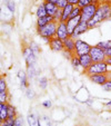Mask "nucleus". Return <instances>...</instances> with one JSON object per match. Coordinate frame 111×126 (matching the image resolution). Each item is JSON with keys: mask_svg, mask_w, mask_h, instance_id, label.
I'll use <instances>...</instances> for the list:
<instances>
[{"mask_svg": "<svg viewBox=\"0 0 111 126\" xmlns=\"http://www.w3.org/2000/svg\"><path fill=\"white\" fill-rule=\"evenodd\" d=\"M77 126H80V125H77Z\"/></svg>", "mask_w": 111, "mask_h": 126, "instance_id": "obj_47", "label": "nucleus"}, {"mask_svg": "<svg viewBox=\"0 0 111 126\" xmlns=\"http://www.w3.org/2000/svg\"><path fill=\"white\" fill-rule=\"evenodd\" d=\"M54 21V18L51 16H46V17H41V18H37V21H36V29L42 28V27L47 26L48 24Z\"/></svg>", "mask_w": 111, "mask_h": 126, "instance_id": "obj_14", "label": "nucleus"}, {"mask_svg": "<svg viewBox=\"0 0 111 126\" xmlns=\"http://www.w3.org/2000/svg\"><path fill=\"white\" fill-rule=\"evenodd\" d=\"M0 118L5 121L6 118H8V107L7 103H1L0 104Z\"/></svg>", "mask_w": 111, "mask_h": 126, "instance_id": "obj_23", "label": "nucleus"}, {"mask_svg": "<svg viewBox=\"0 0 111 126\" xmlns=\"http://www.w3.org/2000/svg\"><path fill=\"white\" fill-rule=\"evenodd\" d=\"M45 3V8H46V11H47V15L48 16H51V17H54V15L58 12L59 8L56 3H51V2H43Z\"/></svg>", "mask_w": 111, "mask_h": 126, "instance_id": "obj_18", "label": "nucleus"}, {"mask_svg": "<svg viewBox=\"0 0 111 126\" xmlns=\"http://www.w3.org/2000/svg\"><path fill=\"white\" fill-rule=\"evenodd\" d=\"M22 55H24V58H25V62H26L27 67L37 65V55L32 51V49L29 47V45L24 46V48H22Z\"/></svg>", "mask_w": 111, "mask_h": 126, "instance_id": "obj_5", "label": "nucleus"}, {"mask_svg": "<svg viewBox=\"0 0 111 126\" xmlns=\"http://www.w3.org/2000/svg\"><path fill=\"white\" fill-rule=\"evenodd\" d=\"M41 105H42L43 108L49 110V108H51V107H52V102H51V99H46V100H43Z\"/></svg>", "mask_w": 111, "mask_h": 126, "instance_id": "obj_39", "label": "nucleus"}, {"mask_svg": "<svg viewBox=\"0 0 111 126\" xmlns=\"http://www.w3.org/2000/svg\"><path fill=\"white\" fill-rule=\"evenodd\" d=\"M97 47L101 48V49H107V48H111V40H103V41H99L97 44Z\"/></svg>", "mask_w": 111, "mask_h": 126, "instance_id": "obj_29", "label": "nucleus"}, {"mask_svg": "<svg viewBox=\"0 0 111 126\" xmlns=\"http://www.w3.org/2000/svg\"><path fill=\"white\" fill-rule=\"evenodd\" d=\"M56 5L58 6V8H59V9H63V8L68 5V1H67V0H57Z\"/></svg>", "mask_w": 111, "mask_h": 126, "instance_id": "obj_38", "label": "nucleus"}, {"mask_svg": "<svg viewBox=\"0 0 111 126\" xmlns=\"http://www.w3.org/2000/svg\"><path fill=\"white\" fill-rule=\"evenodd\" d=\"M106 106H111V100H109L108 103H106Z\"/></svg>", "mask_w": 111, "mask_h": 126, "instance_id": "obj_44", "label": "nucleus"}, {"mask_svg": "<svg viewBox=\"0 0 111 126\" xmlns=\"http://www.w3.org/2000/svg\"><path fill=\"white\" fill-rule=\"evenodd\" d=\"M29 47L32 49V51L35 52L37 56H38V54H40L41 49H40V47H39V45L37 43H35V41H31V43L29 44Z\"/></svg>", "mask_w": 111, "mask_h": 126, "instance_id": "obj_31", "label": "nucleus"}, {"mask_svg": "<svg viewBox=\"0 0 111 126\" xmlns=\"http://www.w3.org/2000/svg\"><path fill=\"white\" fill-rule=\"evenodd\" d=\"M26 96L29 98V99H33V98L36 97V93H35V91L30 89V88H27V89H26Z\"/></svg>", "mask_w": 111, "mask_h": 126, "instance_id": "obj_36", "label": "nucleus"}, {"mask_svg": "<svg viewBox=\"0 0 111 126\" xmlns=\"http://www.w3.org/2000/svg\"><path fill=\"white\" fill-rule=\"evenodd\" d=\"M101 2V0H93V3H90V5L86 6V7L81 8V20L82 21H89L92 17L96 15L98 9V6Z\"/></svg>", "mask_w": 111, "mask_h": 126, "instance_id": "obj_3", "label": "nucleus"}, {"mask_svg": "<svg viewBox=\"0 0 111 126\" xmlns=\"http://www.w3.org/2000/svg\"><path fill=\"white\" fill-rule=\"evenodd\" d=\"M1 125H2V119L0 118V126H1Z\"/></svg>", "mask_w": 111, "mask_h": 126, "instance_id": "obj_46", "label": "nucleus"}, {"mask_svg": "<svg viewBox=\"0 0 111 126\" xmlns=\"http://www.w3.org/2000/svg\"><path fill=\"white\" fill-rule=\"evenodd\" d=\"M81 16V8L79 6H76V7H73L72 9V12L70 15V18H76V17H80ZM69 18V19H70Z\"/></svg>", "mask_w": 111, "mask_h": 126, "instance_id": "obj_30", "label": "nucleus"}, {"mask_svg": "<svg viewBox=\"0 0 111 126\" xmlns=\"http://www.w3.org/2000/svg\"><path fill=\"white\" fill-rule=\"evenodd\" d=\"M3 76H5V74H0V80H1V78H2Z\"/></svg>", "mask_w": 111, "mask_h": 126, "instance_id": "obj_45", "label": "nucleus"}, {"mask_svg": "<svg viewBox=\"0 0 111 126\" xmlns=\"http://www.w3.org/2000/svg\"><path fill=\"white\" fill-rule=\"evenodd\" d=\"M27 122L29 126H39V117L33 113H30L27 116Z\"/></svg>", "mask_w": 111, "mask_h": 126, "instance_id": "obj_20", "label": "nucleus"}, {"mask_svg": "<svg viewBox=\"0 0 111 126\" xmlns=\"http://www.w3.org/2000/svg\"><path fill=\"white\" fill-rule=\"evenodd\" d=\"M73 7H74V6L68 3V5H67L63 9H61V19H60V21L67 22V20L70 18V15H71V12H72Z\"/></svg>", "mask_w": 111, "mask_h": 126, "instance_id": "obj_16", "label": "nucleus"}, {"mask_svg": "<svg viewBox=\"0 0 111 126\" xmlns=\"http://www.w3.org/2000/svg\"><path fill=\"white\" fill-rule=\"evenodd\" d=\"M92 46L90 44H88L87 41L82 40V39L78 38L76 39V49H74V55H77L78 57L83 55H87L90 52V49H91Z\"/></svg>", "mask_w": 111, "mask_h": 126, "instance_id": "obj_6", "label": "nucleus"}, {"mask_svg": "<svg viewBox=\"0 0 111 126\" xmlns=\"http://www.w3.org/2000/svg\"><path fill=\"white\" fill-rule=\"evenodd\" d=\"M57 26H58L57 21H52L50 24H48L47 26L42 27V28L37 29V33L40 36L43 40L49 43L50 39L56 37V35H57Z\"/></svg>", "mask_w": 111, "mask_h": 126, "instance_id": "obj_2", "label": "nucleus"}, {"mask_svg": "<svg viewBox=\"0 0 111 126\" xmlns=\"http://www.w3.org/2000/svg\"><path fill=\"white\" fill-rule=\"evenodd\" d=\"M14 126H24V117L21 115H18L14 118Z\"/></svg>", "mask_w": 111, "mask_h": 126, "instance_id": "obj_35", "label": "nucleus"}, {"mask_svg": "<svg viewBox=\"0 0 111 126\" xmlns=\"http://www.w3.org/2000/svg\"><path fill=\"white\" fill-rule=\"evenodd\" d=\"M42 2H51V3H56L57 0H42Z\"/></svg>", "mask_w": 111, "mask_h": 126, "instance_id": "obj_43", "label": "nucleus"}, {"mask_svg": "<svg viewBox=\"0 0 111 126\" xmlns=\"http://www.w3.org/2000/svg\"><path fill=\"white\" fill-rule=\"evenodd\" d=\"M56 37H58L59 39L61 40H66L67 38L70 37L68 32V29H67V25L66 22H62V21H59L58 22V26H57V35Z\"/></svg>", "mask_w": 111, "mask_h": 126, "instance_id": "obj_12", "label": "nucleus"}, {"mask_svg": "<svg viewBox=\"0 0 111 126\" xmlns=\"http://www.w3.org/2000/svg\"><path fill=\"white\" fill-rule=\"evenodd\" d=\"M101 87L104 92H111V77L101 86Z\"/></svg>", "mask_w": 111, "mask_h": 126, "instance_id": "obj_33", "label": "nucleus"}, {"mask_svg": "<svg viewBox=\"0 0 111 126\" xmlns=\"http://www.w3.org/2000/svg\"><path fill=\"white\" fill-rule=\"evenodd\" d=\"M85 75L90 76V75H96V74H107L109 73V66L106 64V62H100V63H92L91 66L83 71Z\"/></svg>", "mask_w": 111, "mask_h": 126, "instance_id": "obj_4", "label": "nucleus"}, {"mask_svg": "<svg viewBox=\"0 0 111 126\" xmlns=\"http://www.w3.org/2000/svg\"><path fill=\"white\" fill-rule=\"evenodd\" d=\"M90 57H91L92 62L93 63H100V62H104L106 60V55H104V51L103 49L101 48L97 47V46H92L91 49H90V52H89Z\"/></svg>", "mask_w": 111, "mask_h": 126, "instance_id": "obj_7", "label": "nucleus"}, {"mask_svg": "<svg viewBox=\"0 0 111 126\" xmlns=\"http://www.w3.org/2000/svg\"><path fill=\"white\" fill-rule=\"evenodd\" d=\"M12 12L9 11V9H8L7 7H6V5L1 6L0 7V20H6L5 18H8V20H11L12 19Z\"/></svg>", "mask_w": 111, "mask_h": 126, "instance_id": "obj_19", "label": "nucleus"}, {"mask_svg": "<svg viewBox=\"0 0 111 126\" xmlns=\"http://www.w3.org/2000/svg\"><path fill=\"white\" fill-rule=\"evenodd\" d=\"M6 91H8V84L7 80H6V75H5L0 80V92H6Z\"/></svg>", "mask_w": 111, "mask_h": 126, "instance_id": "obj_32", "label": "nucleus"}, {"mask_svg": "<svg viewBox=\"0 0 111 126\" xmlns=\"http://www.w3.org/2000/svg\"><path fill=\"white\" fill-rule=\"evenodd\" d=\"M6 7L9 9L10 12H12V14H14L16 12V2H14L13 0H6Z\"/></svg>", "mask_w": 111, "mask_h": 126, "instance_id": "obj_27", "label": "nucleus"}, {"mask_svg": "<svg viewBox=\"0 0 111 126\" xmlns=\"http://www.w3.org/2000/svg\"><path fill=\"white\" fill-rule=\"evenodd\" d=\"M79 59H80V67L83 69V71L87 70V69L89 68L90 66H91L92 63H93L89 54H87V55H83V56H80V57H79Z\"/></svg>", "mask_w": 111, "mask_h": 126, "instance_id": "obj_15", "label": "nucleus"}, {"mask_svg": "<svg viewBox=\"0 0 111 126\" xmlns=\"http://www.w3.org/2000/svg\"><path fill=\"white\" fill-rule=\"evenodd\" d=\"M48 85H49V80L46 76H42L39 78V83H38V86L40 87V89H47L48 88Z\"/></svg>", "mask_w": 111, "mask_h": 126, "instance_id": "obj_25", "label": "nucleus"}, {"mask_svg": "<svg viewBox=\"0 0 111 126\" xmlns=\"http://www.w3.org/2000/svg\"><path fill=\"white\" fill-rule=\"evenodd\" d=\"M1 126H14V118H6L5 121H2V125Z\"/></svg>", "mask_w": 111, "mask_h": 126, "instance_id": "obj_34", "label": "nucleus"}, {"mask_svg": "<svg viewBox=\"0 0 111 126\" xmlns=\"http://www.w3.org/2000/svg\"><path fill=\"white\" fill-rule=\"evenodd\" d=\"M36 14V17L37 18H41V17H46L47 16V11H46V8H45V3L41 2L38 5V7H37V9H36L35 11Z\"/></svg>", "mask_w": 111, "mask_h": 126, "instance_id": "obj_21", "label": "nucleus"}, {"mask_svg": "<svg viewBox=\"0 0 111 126\" xmlns=\"http://www.w3.org/2000/svg\"><path fill=\"white\" fill-rule=\"evenodd\" d=\"M104 62H106V64L108 65L109 67H111V58H106V60H104Z\"/></svg>", "mask_w": 111, "mask_h": 126, "instance_id": "obj_42", "label": "nucleus"}, {"mask_svg": "<svg viewBox=\"0 0 111 126\" xmlns=\"http://www.w3.org/2000/svg\"><path fill=\"white\" fill-rule=\"evenodd\" d=\"M88 30H90V29H89V26H88V22H87V21H82V20H81V21L79 22V25L77 26V28L74 29L73 33L70 36V37L76 40V39H78L81 35H83V33L87 32Z\"/></svg>", "mask_w": 111, "mask_h": 126, "instance_id": "obj_10", "label": "nucleus"}, {"mask_svg": "<svg viewBox=\"0 0 111 126\" xmlns=\"http://www.w3.org/2000/svg\"><path fill=\"white\" fill-rule=\"evenodd\" d=\"M111 18V0H101L98 6L97 12L91 19L88 21L89 29L99 27L103 21Z\"/></svg>", "mask_w": 111, "mask_h": 126, "instance_id": "obj_1", "label": "nucleus"}, {"mask_svg": "<svg viewBox=\"0 0 111 126\" xmlns=\"http://www.w3.org/2000/svg\"><path fill=\"white\" fill-rule=\"evenodd\" d=\"M39 126H51L50 119L48 116L39 117Z\"/></svg>", "mask_w": 111, "mask_h": 126, "instance_id": "obj_28", "label": "nucleus"}, {"mask_svg": "<svg viewBox=\"0 0 111 126\" xmlns=\"http://www.w3.org/2000/svg\"><path fill=\"white\" fill-rule=\"evenodd\" d=\"M10 99V93L9 91L0 92V104L1 103H8Z\"/></svg>", "mask_w": 111, "mask_h": 126, "instance_id": "obj_26", "label": "nucleus"}, {"mask_svg": "<svg viewBox=\"0 0 111 126\" xmlns=\"http://www.w3.org/2000/svg\"><path fill=\"white\" fill-rule=\"evenodd\" d=\"M88 77H89L91 83L102 86L111 77V74L110 73H107V74H96V75H90V76H88Z\"/></svg>", "mask_w": 111, "mask_h": 126, "instance_id": "obj_11", "label": "nucleus"}, {"mask_svg": "<svg viewBox=\"0 0 111 126\" xmlns=\"http://www.w3.org/2000/svg\"><path fill=\"white\" fill-rule=\"evenodd\" d=\"M104 55H106L107 58H111V48H107V49H103Z\"/></svg>", "mask_w": 111, "mask_h": 126, "instance_id": "obj_40", "label": "nucleus"}, {"mask_svg": "<svg viewBox=\"0 0 111 126\" xmlns=\"http://www.w3.org/2000/svg\"><path fill=\"white\" fill-rule=\"evenodd\" d=\"M68 1V3H70V5H72V6H78L79 5V0H67Z\"/></svg>", "mask_w": 111, "mask_h": 126, "instance_id": "obj_41", "label": "nucleus"}, {"mask_svg": "<svg viewBox=\"0 0 111 126\" xmlns=\"http://www.w3.org/2000/svg\"><path fill=\"white\" fill-rule=\"evenodd\" d=\"M90 3H93V0H79V7L80 8H83L86 6L90 5Z\"/></svg>", "mask_w": 111, "mask_h": 126, "instance_id": "obj_37", "label": "nucleus"}, {"mask_svg": "<svg viewBox=\"0 0 111 126\" xmlns=\"http://www.w3.org/2000/svg\"><path fill=\"white\" fill-rule=\"evenodd\" d=\"M70 64H71V66H72L74 69H79V68H80V59H79L78 56L73 54V55L70 57Z\"/></svg>", "mask_w": 111, "mask_h": 126, "instance_id": "obj_24", "label": "nucleus"}, {"mask_svg": "<svg viewBox=\"0 0 111 126\" xmlns=\"http://www.w3.org/2000/svg\"><path fill=\"white\" fill-rule=\"evenodd\" d=\"M18 77H19V80H20V87L22 89H27L29 88V81H28V76H27V73L24 70H19L18 73Z\"/></svg>", "mask_w": 111, "mask_h": 126, "instance_id": "obj_17", "label": "nucleus"}, {"mask_svg": "<svg viewBox=\"0 0 111 126\" xmlns=\"http://www.w3.org/2000/svg\"><path fill=\"white\" fill-rule=\"evenodd\" d=\"M7 107H8V117H10V118H16V117L19 115L17 108L12 104H10L9 102L7 103Z\"/></svg>", "mask_w": 111, "mask_h": 126, "instance_id": "obj_22", "label": "nucleus"}, {"mask_svg": "<svg viewBox=\"0 0 111 126\" xmlns=\"http://www.w3.org/2000/svg\"><path fill=\"white\" fill-rule=\"evenodd\" d=\"M48 44H49L50 49L54 52H62L64 50L63 40L59 39L58 37H53V38H51Z\"/></svg>", "mask_w": 111, "mask_h": 126, "instance_id": "obj_9", "label": "nucleus"}, {"mask_svg": "<svg viewBox=\"0 0 111 126\" xmlns=\"http://www.w3.org/2000/svg\"><path fill=\"white\" fill-rule=\"evenodd\" d=\"M81 21V18L80 17H76V18H70V19L67 20L66 25H67V29H68V32L69 35H72L74 29L77 28V26L79 25V22Z\"/></svg>", "mask_w": 111, "mask_h": 126, "instance_id": "obj_13", "label": "nucleus"}, {"mask_svg": "<svg viewBox=\"0 0 111 126\" xmlns=\"http://www.w3.org/2000/svg\"><path fill=\"white\" fill-rule=\"evenodd\" d=\"M63 45H64V50L62 52L64 54V56L67 57L68 55V58L70 59V57L74 54V49H76V40L71 37L67 38L66 40H63Z\"/></svg>", "mask_w": 111, "mask_h": 126, "instance_id": "obj_8", "label": "nucleus"}]
</instances>
